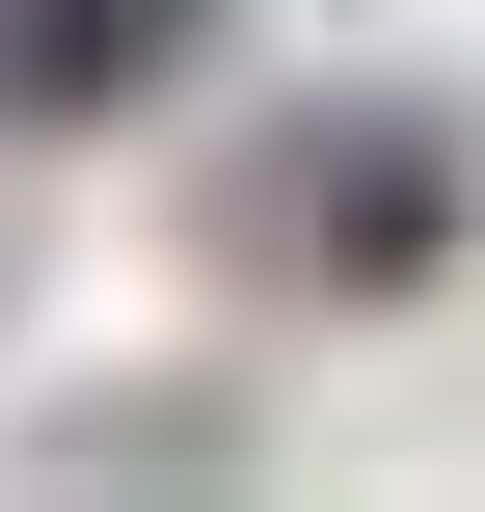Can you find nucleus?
Instances as JSON below:
<instances>
[{
	"mask_svg": "<svg viewBox=\"0 0 485 512\" xmlns=\"http://www.w3.org/2000/svg\"><path fill=\"white\" fill-rule=\"evenodd\" d=\"M270 162H297V189H270L243 243H270V270H324V297H378V270H432V243H459V135H405V108L270 135Z\"/></svg>",
	"mask_w": 485,
	"mask_h": 512,
	"instance_id": "nucleus-1",
	"label": "nucleus"
},
{
	"mask_svg": "<svg viewBox=\"0 0 485 512\" xmlns=\"http://www.w3.org/2000/svg\"><path fill=\"white\" fill-rule=\"evenodd\" d=\"M216 54V0H0V135H135Z\"/></svg>",
	"mask_w": 485,
	"mask_h": 512,
	"instance_id": "nucleus-2",
	"label": "nucleus"
}]
</instances>
